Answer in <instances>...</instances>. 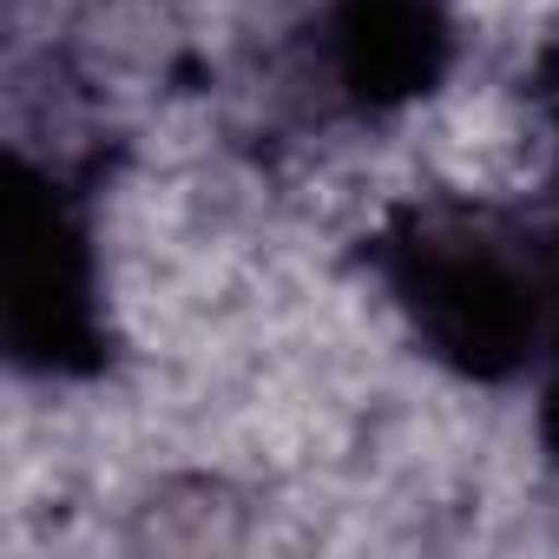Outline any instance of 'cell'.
<instances>
[{"mask_svg":"<svg viewBox=\"0 0 559 559\" xmlns=\"http://www.w3.org/2000/svg\"><path fill=\"white\" fill-rule=\"evenodd\" d=\"M389 284L421 343L467 376H507L533 349L539 297L520 263L500 243H480L474 230L415 224L389 250Z\"/></svg>","mask_w":559,"mask_h":559,"instance_id":"6da1fadb","label":"cell"},{"mask_svg":"<svg viewBox=\"0 0 559 559\" xmlns=\"http://www.w3.org/2000/svg\"><path fill=\"white\" fill-rule=\"evenodd\" d=\"M0 310L14 356L34 369H86L99 349L80 224L27 165H14L0 198Z\"/></svg>","mask_w":559,"mask_h":559,"instance_id":"7a4b0ae2","label":"cell"},{"mask_svg":"<svg viewBox=\"0 0 559 559\" xmlns=\"http://www.w3.org/2000/svg\"><path fill=\"white\" fill-rule=\"evenodd\" d=\"M448 14L441 0H343L336 8V67L349 93L395 106L441 80Z\"/></svg>","mask_w":559,"mask_h":559,"instance_id":"3957f363","label":"cell"},{"mask_svg":"<svg viewBox=\"0 0 559 559\" xmlns=\"http://www.w3.org/2000/svg\"><path fill=\"white\" fill-rule=\"evenodd\" d=\"M546 441L559 448V382H552V395H546Z\"/></svg>","mask_w":559,"mask_h":559,"instance_id":"277c9868","label":"cell"}]
</instances>
